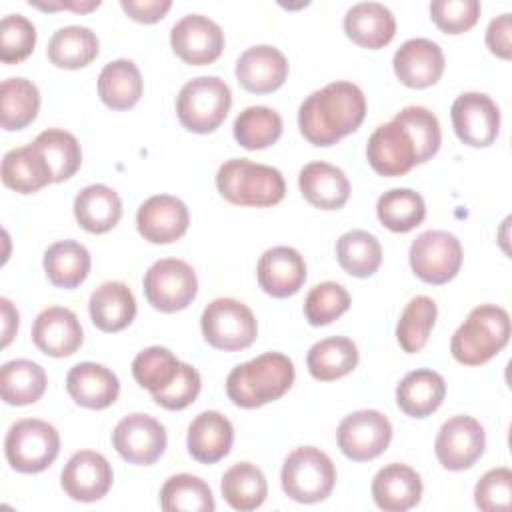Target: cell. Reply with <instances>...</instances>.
Here are the masks:
<instances>
[{
  "instance_id": "obj_26",
  "label": "cell",
  "mask_w": 512,
  "mask_h": 512,
  "mask_svg": "<svg viewBox=\"0 0 512 512\" xmlns=\"http://www.w3.org/2000/svg\"><path fill=\"white\" fill-rule=\"evenodd\" d=\"M234 442V428L232 422L216 412V410H206L200 412L188 426V452L194 460L202 464H214L222 460Z\"/></svg>"
},
{
  "instance_id": "obj_51",
  "label": "cell",
  "mask_w": 512,
  "mask_h": 512,
  "mask_svg": "<svg viewBox=\"0 0 512 512\" xmlns=\"http://www.w3.org/2000/svg\"><path fill=\"white\" fill-rule=\"evenodd\" d=\"M200 374L192 364L182 362L176 378L170 386L152 394V400L166 410H182L190 406L200 394Z\"/></svg>"
},
{
  "instance_id": "obj_29",
  "label": "cell",
  "mask_w": 512,
  "mask_h": 512,
  "mask_svg": "<svg viewBox=\"0 0 512 512\" xmlns=\"http://www.w3.org/2000/svg\"><path fill=\"white\" fill-rule=\"evenodd\" d=\"M444 396V378L428 368L408 372L396 386V404L410 418L430 416L440 408Z\"/></svg>"
},
{
  "instance_id": "obj_10",
  "label": "cell",
  "mask_w": 512,
  "mask_h": 512,
  "mask_svg": "<svg viewBox=\"0 0 512 512\" xmlns=\"http://www.w3.org/2000/svg\"><path fill=\"white\" fill-rule=\"evenodd\" d=\"M410 268L428 284H446L462 266V244L446 230H426L410 244Z\"/></svg>"
},
{
  "instance_id": "obj_41",
  "label": "cell",
  "mask_w": 512,
  "mask_h": 512,
  "mask_svg": "<svg viewBox=\"0 0 512 512\" xmlns=\"http://www.w3.org/2000/svg\"><path fill=\"white\" fill-rule=\"evenodd\" d=\"M164 512H214L216 502L210 486L192 474L170 476L160 490Z\"/></svg>"
},
{
  "instance_id": "obj_27",
  "label": "cell",
  "mask_w": 512,
  "mask_h": 512,
  "mask_svg": "<svg viewBox=\"0 0 512 512\" xmlns=\"http://www.w3.org/2000/svg\"><path fill=\"white\" fill-rule=\"evenodd\" d=\"M298 186L302 196L320 210H338L350 198L346 174L328 162H310L300 170Z\"/></svg>"
},
{
  "instance_id": "obj_12",
  "label": "cell",
  "mask_w": 512,
  "mask_h": 512,
  "mask_svg": "<svg viewBox=\"0 0 512 512\" xmlns=\"http://www.w3.org/2000/svg\"><path fill=\"white\" fill-rule=\"evenodd\" d=\"M486 434L482 424L472 416L448 418L436 436L434 452L442 468L458 472L472 468L484 454Z\"/></svg>"
},
{
  "instance_id": "obj_23",
  "label": "cell",
  "mask_w": 512,
  "mask_h": 512,
  "mask_svg": "<svg viewBox=\"0 0 512 512\" xmlns=\"http://www.w3.org/2000/svg\"><path fill=\"white\" fill-rule=\"evenodd\" d=\"M68 396L90 410H104L118 400V376L96 362H80L70 368L66 376Z\"/></svg>"
},
{
  "instance_id": "obj_1",
  "label": "cell",
  "mask_w": 512,
  "mask_h": 512,
  "mask_svg": "<svg viewBox=\"0 0 512 512\" xmlns=\"http://www.w3.org/2000/svg\"><path fill=\"white\" fill-rule=\"evenodd\" d=\"M366 96L352 82H330L312 92L298 110V128L314 146H332L360 128Z\"/></svg>"
},
{
  "instance_id": "obj_35",
  "label": "cell",
  "mask_w": 512,
  "mask_h": 512,
  "mask_svg": "<svg viewBox=\"0 0 512 512\" xmlns=\"http://www.w3.org/2000/svg\"><path fill=\"white\" fill-rule=\"evenodd\" d=\"M48 386L44 368L32 360H10L0 368V394L10 406L38 402Z\"/></svg>"
},
{
  "instance_id": "obj_15",
  "label": "cell",
  "mask_w": 512,
  "mask_h": 512,
  "mask_svg": "<svg viewBox=\"0 0 512 512\" xmlns=\"http://www.w3.org/2000/svg\"><path fill=\"white\" fill-rule=\"evenodd\" d=\"M170 46L186 64H212L224 50V32L208 16L186 14L170 30Z\"/></svg>"
},
{
  "instance_id": "obj_8",
  "label": "cell",
  "mask_w": 512,
  "mask_h": 512,
  "mask_svg": "<svg viewBox=\"0 0 512 512\" xmlns=\"http://www.w3.org/2000/svg\"><path fill=\"white\" fill-rule=\"evenodd\" d=\"M204 340L218 350L234 352L248 348L258 336V322L254 312L240 300L216 298L200 318Z\"/></svg>"
},
{
  "instance_id": "obj_6",
  "label": "cell",
  "mask_w": 512,
  "mask_h": 512,
  "mask_svg": "<svg viewBox=\"0 0 512 512\" xmlns=\"http://www.w3.org/2000/svg\"><path fill=\"white\" fill-rule=\"evenodd\" d=\"M280 482L286 496L296 502H322L334 490L336 466L320 448L300 446L286 456Z\"/></svg>"
},
{
  "instance_id": "obj_50",
  "label": "cell",
  "mask_w": 512,
  "mask_h": 512,
  "mask_svg": "<svg viewBox=\"0 0 512 512\" xmlns=\"http://www.w3.org/2000/svg\"><path fill=\"white\" fill-rule=\"evenodd\" d=\"M474 502L484 512L510 510V506H512V470L506 466L488 470L474 486Z\"/></svg>"
},
{
  "instance_id": "obj_38",
  "label": "cell",
  "mask_w": 512,
  "mask_h": 512,
  "mask_svg": "<svg viewBox=\"0 0 512 512\" xmlns=\"http://www.w3.org/2000/svg\"><path fill=\"white\" fill-rule=\"evenodd\" d=\"M40 110V92L32 80L6 78L0 86V124L4 130H22Z\"/></svg>"
},
{
  "instance_id": "obj_30",
  "label": "cell",
  "mask_w": 512,
  "mask_h": 512,
  "mask_svg": "<svg viewBox=\"0 0 512 512\" xmlns=\"http://www.w3.org/2000/svg\"><path fill=\"white\" fill-rule=\"evenodd\" d=\"M120 216V196L106 184H90L74 198V218L90 234L110 232L120 222Z\"/></svg>"
},
{
  "instance_id": "obj_16",
  "label": "cell",
  "mask_w": 512,
  "mask_h": 512,
  "mask_svg": "<svg viewBox=\"0 0 512 512\" xmlns=\"http://www.w3.org/2000/svg\"><path fill=\"white\" fill-rule=\"evenodd\" d=\"M366 156L374 172L380 176H404L416 164V146L410 132L398 122L390 120L380 124L368 138Z\"/></svg>"
},
{
  "instance_id": "obj_17",
  "label": "cell",
  "mask_w": 512,
  "mask_h": 512,
  "mask_svg": "<svg viewBox=\"0 0 512 512\" xmlns=\"http://www.w3.org/2000/svg\"><path fill=\"white\" fill-rule=\"evenodd\" d=\"M190 224L186 204L170 194H156L144 200L136 212L140 236L152 244H172L180 240Z\"/></svg>"
},
{
  "instance_id": "obj_32",
  "label": "cell",
  "mask_w": 512,
  "mask_h": 512,
  "mask_svg": "<svg viewBox=\"0 0 512 512\" xmlns=\"http://www.w3.org/2000/svg\"><path fill=\"white\" fill-rule=\"evenodd\" d=\"M144 90L138 66L132 60L118 58L108 62L98 76V96L112 110L136 106Z\"/></svg>"
},
{
  "instance_id": "obj_44",
  "label": "cell",
  "mask_w": 512,
  "mask_h": 512,
  "mask_svg": "<svg viewBox=\"0 0 512 512\" xmlns=\"http://www.w3.org/2000/svg\"><path fill=\"white\" fill-rule=\"evenodd\" d=\"M438 316L436 302L428 296H414L400 314L396 324V340L408 354L420 352L434 328Z\"/></svg>"
},
{
  "instance_id": "obj_9",
  "label": "cell",
  "mask_w": 512,
  "mask_h": 512,
  "mask_svg": "<svg viewBox=\"0 0 512 512\" xmlns=\"http://www.w3.org/2000/svg\"><path fill=\"white\" fill-rule=\"evenodd\" d=\"M142 286L152 308L172 314L184 310L196 298L198 278L188 262L162 258L146 270Z\"/></svg>"
},
{
  "instance_id": "obj_39",
  "label": "cell",
  "mask_w": 512,
  "mask_h": 512,
  "mask_svg": "<svg viewBox=\"0 0 512 512\" xmlns=\"http://www.w3.org/2000/svg\"><path fill=\"white\" fill-rule=\"evenodd\" d=\"M336 258L344 272L356 278L372 276L382 264V246L366 230H350L336 242Z\"/></svg>"
},
{
  "instance_id": "obj_46",
  "label": "cell",
  "mask_w": 512,
  "mask_h": 512,
  "mask_svg": "<svg viewBox=\"0 0 512 512\" xmlns=\"http://www.w3.org/2000/svg\"><path fill=\"white\" fill-rule=\"evenodd\" d=\"M394 120H398L412 136L416 146L418 164L428 162L440 148L442 132L438 118L424 106H406L402 108Z\"/></svg>"
},
{
  "instance_id": "obj_2",
  "label": "cell",
  "mask_w": 512,
  "mask_h": 512,
  "mask_svg": "<svg viewBox=\"0 0 512 512\" xmlns=\"http://www.w3.org/2000/svg\"><path fill=\"white\" fill-rule=\"evenodd\" d=\"M294 364L286 354L266 352L232 368L226 394L240 408H258L282 398L294 384Z\"/></svg>"
},
{
  "instance_id": "obj_53",
  "label": "cell",
  "mask_w": 512,
  "mask_h": 512,
  "mask_svg": "<svg viewBox=\"0 0 512 512\" xmlns=\"http://www.w3.org/2000/svg\"><path fill=\"white\" fill-rule=\"evenodd\" d=\"M170 0H120V8L136 22L154 24L170 10Z\"/></svg>"
},
{
  "instance_id": "obj_13",
  "label": "cell",
  "mask_w": 512,
  "mask_h": 512,
  "mask_svg": "<svg viewBox=\"0 0 512 512\" xmlns=\"http://www.w3.org/2000/svg\"><path fill=\"white\" fill-rule=\"evenodd\" d=\"M450 118L456 136L472 146L486 148L494 144L500 132V108L482 92L460 94L450 108Z\"/></svg>"
},
{
  "instance_id": "obj_20",
  "label": "cell",
  "mask_w": 512,
  "mask_h": 512,
  "mask_svg": "<svg viewBox=\"0 0 512 512\" xmlns=\"http://www.w3.org/2000/svg\"><path fill=\"white\" fill-rule=\"evenodd\" d=\"M396 78L408 88H428L444 72L442 48L428 38L406 40L392 58Z\"/></svg>"
},
{
  "instance_id": "obj_40",
  "label": "cell",
  "mask_w": 512,
  "mask_h": 512,
  "mask_svg": "<svg viewBox=\"0 0 512 512\" xmlns=\"http://www.w3.org/2000/svg\"><path fill=\"white\" fill-rule=\"evenodd\" d=\"M376 216L388 230L404 234L422 224L426 204L424 198L410 188H392L378 198Z\"/></svg>"
},
{
  "instance_id": "obj_33",
  "label": "cell",
  "mask_w": 512,
  "mask_h": 512,
  "mask_svg": "<svg viewBox=\"0 0 512 512\" xmlns=\"http://www.w3.org/2000/svg\"><path fill=\"white\" fill-rule=\"evenodd\" d=\"M90 266L92 258L88 248L76 240L54 242L44 252V272L58 288L72 290L80 286L88 278Z\"/></svg>"
},
{
  "instance_id": "obj_36",
  "label": "cell",
  "mask_w": 512,
  "mask_h": 512,
  "mask_svg": "<svg viewBox=\"0 0 512 512\" xmlns=\"http://www.w3.org/2000/svg\"><path fill=\"white\" fill-rule=\"evenodd\" d=\"M98 36L86 26L58 28L48 42V60L56 68L76 70L88 66L98 56Z\"/></svg>"
},
{
  "instance_id": "obj_45",
  "label": "cell",
  "mask_w": 512,
  "mask_h": 512,
  "mask_svg": "<svg viewBox=\"0 0 512 512\" xmlns=\"http://www.w3.org/2000/svg\"><path fill=\"white\" fill-rule=\"evenodd\" d=\"M180 364L182 362L168 348L150 346L132 360V376L142 388L154 394L172 384Z\"/></svg>"
},
{
  "instance_id": "obj_5",
  "label": "cell",
  "mask_w": 512,
  "mask_h": 512,
  "mask_svg": "<svg viewBox=\"0 0 512 512\" xmlns=\"http://www.w3.org/2000/svg\"><path fill=\"white\" fill-rule=\"evenodd\" d=\"M232 106L230 86L218 76H198L186 82L176 98L180 124L196 134L214 132Z\"/></svg>"
},
{
  "instance_id": "obj_28",
  "label": "cell",
  "mask_w": 512,
  "mask_h": 512,
  "mask_svg": "<svg viewBox=\"0 0 512 512\" xmlns=\"http://www.w3.org/2000/svg\"><path fill=\"white\" fill-rule=\"evenodd\" d=\"M88 310L96 328L102 332H120L136 316V298L124 282L110 280L92 292Z\"/></svg>"
},
{
  "instance_id": "obj_54",
  "label": "cell",
  "mask_w": 512,
  "mask_h": 512,
  "mask_svg": "<svg viewBox=\"0 0 512 512\" xmlns=\"http://www.w3.org/2000/svg\"><path fill=\"white\" fill-rule=\"evenodd\" d=\"M2 310V346H8L18 330V310L12 306L8 298H0Z\"/></svg>"
},
{
  "instance_id": "obj_11",
  "label": "cell",
  "mask_w": 512,
  "mask_h": 512,
  "mask_svg": "<svg viewBox=\"0 0 512 512\" xmlns=\"http://www.w3.org/2000/svg\"><path fill=\"white\" fill-rule=\"evenodd\" d=\"M338 448L354 462H368L380 456L392 440V424L378 410H356L336 430Z\"/></svg>"
},
{
  "instance_id": "obj_4",
  "label": "cell",
  "mask_w": 512,
  "mask_h": 512,
  "mask_svg": "<svg viewBox=\"0 0 512 512\" xmlns=\"http://www.w3.org/2000/svg\"><path fill=\"white\" fill-rule=\"evenodd\" d=\"M216 188L224 200L236 206H274L286 194V182L278 168L248 158L226 160L216 172Z\"/></svg>"
},
{
  "instance_id": "obj_42",
  "label": "cell",
  "mask_w": 512,
  "mask_h": 512,
  "mask_svg": "<svg viewBox=\"0 0 512 512\" xmlns=\"http://www.w3.org/2000/svg\"><path fill=\"white\" fill-rule=\"evenodd\" d=\"M34 144L42 152L54 182H64L78 172L82 150L74 134L60 128H48L36 136Z\"/></svg>"
},
{
  "instance_id": "obj_34",
  "label": "cell",
  "mask_w": 512,
  "mask_h": 512,
  "mask_svg": "<svg viewBox=\"0 0 512 512\" xmlns=\"http://www.w3.org/2000/svg\"><path fill=\"white\" fill-rule=\"evenodd\" d=\"M358 364V348L346 336L318 340L306 354V366L312 378L332 382L350 374Z\"/></svg>"
},
{
  "instance_id": "obj_21",
  "label": "cell",
  "mask_w": 512,
  "mask_h": 512,
  "mask_svg": "<svg viewBox=\"0 0 512 512\" xmlns=\"http://www.w3.org/2000/svg\"><path fill=\"white\" fill-rule=\"evenodd\" d=\"M260 288L272 298L296 294L306 280V262L292 246L268 248L256 266Z\"/></svg>"
},
{
  "instance_id": "obj_47",
  "label": "cell",
  "mask_w": 512,
  "mask_h": 512,
  "mask_svg": "<svg viewBox=\"0 0 512 512\" xmlns=\"http://www.w3.org/2000/svg\"><path fill=\"white\" fill-rule=\"evenodd\" d=\"M350 308V294L338 282H320L310 288L304 300V316L312 326H326Z\"/></svg>"
},
{
  "instance_id": "obj_31",
  "label": "cell",
  "mask_w": 512,
  "mask_h": 512,
  "mask_svg": "<svg viewBox=\"0 0 512 512\" xmlns=\"http://www.w3.org/2000/svg\"><path fill=\"white\" fill-rule=\"evenodd\" d=\"M2 182L10 190H16L20 194H32L54 180L42 152L34 142H30L4 154Z\"/></svg>"
},
{
  "instance_id": "obj_52",
  "label": "cell",
  "mask_w": 512,
  "mask_h": 512,
  "mask_svg": "<svg viewBox=\"0 0 512 512\" xmlns=\"http://www.w3.org/2000/svg\"><path fill=\"white\" fill-rule=\"evenodd\" d=\"M486 46L494 56H498L502 60H510V56H512V18L508 12L490 20V24L486 28Z\"/></svg>"
},
{
  "instance_id": "obj_49",
  "label": "cell",
  "mask_w": 512,
  "mask_h": 512,
  "mask_svg": "<svg viewBox=\"0 0 512 512\" xmlns=\"http://www.w3.org/2000/svg\"><path fill=\"white\" fill-rule=\"evenodd\" d=\"M478 0H434L430 4L432 22L446 34H462L480 18Z\"/></svg>"
},
{
  "instance_id": "obj_55",
  "label": "cell",
  "mask_w": 512,
  "mask_h": 512,
  "mask_svg": "<svg viewBox=\"0 0 512 512\" xmlns=\"http://www.w3.org/2000/svg\"><path fill=\"white\" fill-rule=\"evenodd\" d=\"M32 6L40 8V10H58V8H70V10H76V12H90L94 8L100 6V2H58V4H38V2H30Z\"/></svg>"
},
{
  "instance_id": "obj_24",
  "label": "cell",
  "mask_w": 512,
  "mask_h": 512,
  "mask_svg": "<svg viewBox=\"0 0 512 512\" xmlns=\"http://www.w3.org/2000/svg\"><path fill=\"white\" fill-rule=\"evenodd\" d=\"M372 498L384 512H406L422 498V478L408 464H386L372 480Z\"/></svg>"
},
{
  "instance_id": "obj_18",
  "label": "cell",
  "mask_w": 512,
  "mask_h": 512,
  "mask_svg": "<svg viewBox=\"0 0 512 512\" xmlns=\"http://www.w3.org/2000/svg\"><path fill=\"white\" fill-rule=\"evenodd\" d=\"M114 472L110 462L94 450H80L66 462L60 484L76 502H96L112 488Z\"/></svg>"
},
{
  "instance_id": "obj_37",
  "label": "cell",
  "mask_w": 512,
  "mask_h": 512,
  "mask_svg": "<svg viewBox=\"0 0 512 512\" xmlns=\"http://www.w3.org/2000/svg\"><path fill=\"white\" fill-rule=\"evenodd\" d=\"M224 500L240 512L256 510L268 496V484L264 472L252 462H238L230 466L220 484Z\"/></svg>"
},
{
  "instance_id": "obj_7",
  "label": "cell",
  "mask_w": 512,
  "mask_h": 512,
  "mask_svg": "<svg viewBox=\"0 0 512 512\" xmlns=\"http://www.w3.org/2000/svg\"><path fill=\"white\" fill-rule=\"evenodd\" d=\"M60 452V434L46 420L24 418L10 426L4 440L8 464L22 474L46 470Z\"/></svg>"
},
{
  "instance_id": "obj_14",
  "label": "cell",
  "mask_w": 512,
  "mask_h": 512,
  "mask_svg": "<svg viewBox=\"0 0 512 512\" xmlns=\"http://www.w3.org/2000/svg\"><path fill=\"white\" fill-rule=\"evenodd\" d=\"M166 428L150 414L134 412L124 416L114 432L112 446L130 464L150 466L166 450Z\"/></svg>"
},
{
  "instance_id": "obj_25",
  "label": "cell",
  "mask_w": 512,
  "mask_h": 512,
  "mask_svg": "<svg viewBox=\"0 0 512 512\" xmlns=\"http://www.w3.org/2000/svg\"><path fill=\"white\" fill-rule=\"evenodd\" d=\"M346 36L362 48L378 50L396 34V18L380 2H358L344 14Z\"/></svg>"
},
{
  "instance_id": "obj_22",
  "label": "cell",
  "mask_w": 512,
  "mask_h": 512,
  "mask_svg": "<svg viewBox=\"0 0 512 512\" xmlns=\"http://www.w3.org/2000/svg\"><path fill=\"white\" fill-rule=\"evenodd\" d=\"M286 76L288 60L278 48L270 44L248 48L236 62V78L240 86L254 94H268L278 90Z\"/></svg>"
},
{
  "instance_id": "obj_43",
  "label": "cell",
  "mask_w": 512,
  "mask_h": 512,
  "mask_svg": "<svg viewBox=\"0 0 512 512\" xmlns=\"http://www.w3.org/2000/svg\"><path fill=\"white\" fill-rule=\"evenodd\" d=\"M282 134V118L268 106H248L234 120V138L246 150H264Z\"/></svg>"
},
{
  "instance_id": "obj_48",
  "label": "cell",
  "mask_w": 512,
  "mask_h": 512,
  "mask_svg": "<svg viewBox=\"0 0 512 512\" xmlns=\"http://www.w3.org/2000/svg\"><path fill=\"white\" fill-rule=\"evenodd\" d=\"M36 46V28L22 14H8L0 22V60L18 64L26 60Z\"/></svg>"
},
{
  "instance_id": "obj_3",
  "label": "cell",
  "mask_w": 512,
  "mask_h": 512,
  "mask_svg": "<svg viewBox=\"0 0 512 512\" xmlns=\"http://www.w3.org/2000/svg\"><path fill=\"white\" fill-rule=\"evenodd\" d=\"M510 340V316L496 304H480L456 328L450 352L464 366H480L494 358Z\"/></svg>"
},
{
  "instance_id": "obj_19",
  "label": "cell",
  "mask_w": 512,
  "mask_h": 512,
  "mask_svg": "<svg viewBox=\"0 0 512 512\" xmlns=\"http://www.w3.org/2000/svg\"><path fill=\"white\" fill-rule=\"evenodd\" d=\"M82 340V326L70 308L50 306L32 324V342L42 354L52 358L72 356L82 346Z\"/></svg>"
}]
</instances>
